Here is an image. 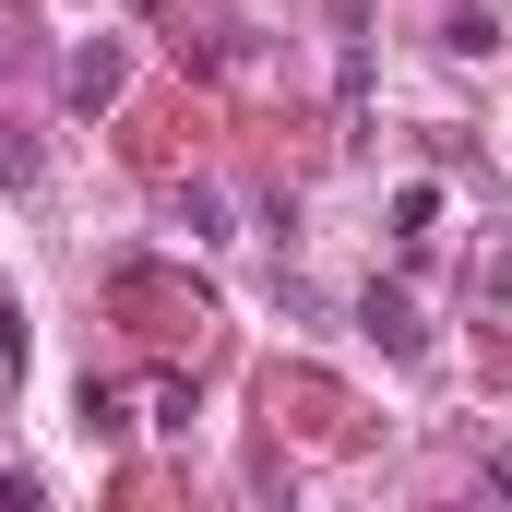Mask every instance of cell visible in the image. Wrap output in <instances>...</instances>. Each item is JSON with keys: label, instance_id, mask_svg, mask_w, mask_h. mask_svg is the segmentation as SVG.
Masks as SVG:
<instances>
[{"label": "cell", "instance_id": "1", "mask_svg": "<svg viewBox=\"0 0 512 512\" xmlns=\"http://www.w3.org/2000/svg\"><path fill=\"white\" fill-rule=\"evenodd\" d=\"M120 310L143 322V334H203V322H215V310H203V286L179 298V286H167L155 262H120Z\"/></svg>", "mask_w": 512, "mask_h": 512}, {"label": "cell", "instance_id": "2", "mask_svg": "<svg viewBox=\"0 0 512 512\" xmlns=\"http://www.w3.org/2000/svg\"><path fill=\"white\" fill-rule=\"evenodd\" d=\"M131 84V60H120V36H84V48H72V72H60V96H72V108H84V120H96V108H108V96H120Z\"/></svg>", "mask_w": 512, "mask_h": 512}, {"label": "cell", "instance_id": "3", "mask_svg": "<svg viewBox=\"0 0 512 512\" xmlns=\"http://www.w3.org/2000/svg\"><path fill=\"white\" fill-rule=\"evenodd\" d=\"M358 322H370V334H382L393 358H429V322H417V310H405V286H370V298H358Z\"/></svg>", "mask_w": 512, "mask_h": 512}, {"label": "cell", "instance_id": "4", "mask_svg": "<svg viewBox=\"0 0 512 512\" xmlns=\"http://www.w3.org/2000/svg\"><path fill=\"white\" fill-rule=\"evenodd\" d=\"M441 48H453V60H489V48H501V12H489V0H465V12L441 24Z\"/></svg>", "mask_w": 512, "mask_h": 512}, {"label": "cell", "instance_id": "5", "mask_svg": "<svg viewBox=\"0 0 512 512\" xmlns=\"http://www.w3.org/2000/svg\"><path fill=\"white\" fill-rule=\"evenodd\" d=\"M429 227H441V191H429V179H417V191H405V203H393V239H405V251H417V239H429Z\"/></svg>", "mask_w": 512, "mask_h": 512}, {"label": "cell", "instance_id": "6", "mask_svg": "<svg viewBox=\"0 0 512 512\" xmlns=\"http://www.w3.org/2000/svg\"><path fill=\"white\" fill-rule=\"evenodd\" d=\"M477 489H501V501H512V429H501V441H477Z\"/></svg>", "mask_w": 512, "mask_h": 512}, {"label": "cell", "instance_id": "7", "mask_svg": "<svg viewBox=\"0 0 512 512\" xmlns=\"http://www.w3.org/2000/svg\"><path fill=\"white\" fill-rule=\"evenodd\" d=\"M0 370H24V310L0 298Z\"/></svg>", "mask_w": 512, "mask_h": 512}, {"label": "cell", "instance_id": "8", "mask_svg": "<svg viewBox=\"0 0 512 512\" xmlns=\"http://www.w3.org/2000/svg\"><path fill=\"white\" fill-rule=\"evenodd\" d=\"M0 179L24 191V179H36V143H12V131H0Z\"/></svg>", "mask_w": 512, "mask_h": 512}]
</instances>
